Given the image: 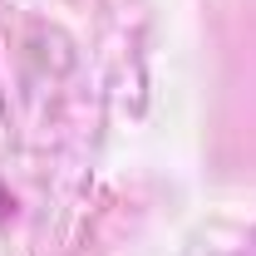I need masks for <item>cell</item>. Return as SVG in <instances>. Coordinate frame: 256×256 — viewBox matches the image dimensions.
Returning <instances> with one entry per match:
<instances>
[{"instance_id":"1","label":"cell","mask_w":256,"mask_h":256,"mask_svg":"<svg viewBox=\"0 0 256 256\" xmlns=\"http://www.w3.org/2000/svg\"><path fill=\"white\" fill-rule=\"evenodd\" d=\"M252 256H256V252H252Z\"/></svg>"}]
</instances>
